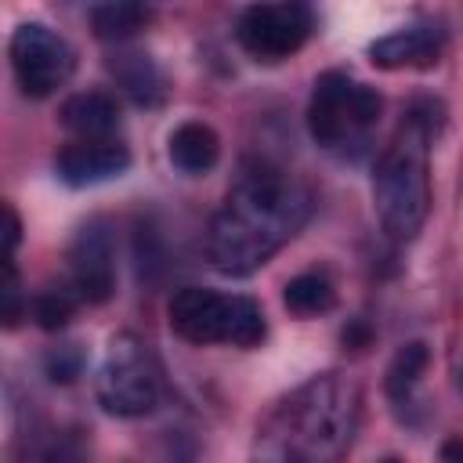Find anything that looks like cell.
Returning <instances> with one entry per match:
<instances>
[{
  "mask_svg": "<svg viewBox=\"0 0 463 463\" xmlns=\"http://www.w3.org/2000/svg\"><path fill=\"white\" fill-rule=\"evenodd\" d=\"M358 391L340 373L315 376L264 420L253 463H340L351 445Z\"/></svg>",
  "mask_w": 463,
  "mask_h": 463,
  "instance_id": "7a4b0ae2",
  "label": "cell"
},
{
  "mask_svg": "<svg viewBox=\"0 0 463 463\" xmlns=\"http://www.w3.org/2000/svg\"><path fill=\"white\" fill-rule=\"evenodd\" d=\"M441 459H445V463H463V441H459V438H456V441H445Z\"/></svg>",
  "mask_w": 463,
  "mask_h": 463,
  "instance_id": "ffe728a7",
  "label": "cell"
},
{
  "mask_svg": "<svg viewBox=\"0 0 463 463\" xmlns=\"http://www.w3.org/2000/svg\"><path fill=\"white\" fill-rule=\"evenodd\" d=\"M61 127L76 141H112L119 130V105L105 90H80L61 105Z\"/></svg>",
  "mask_w": 463,
  "mask_h": 463,
  "instance_id": "7c38bea8",
  "label": "cell"
},
{
  "mask_svg": "<svg viewBox=\"0 0 463 463\" xmlns=\"http://www.w3.org/2000/svg\"><path fill=\"white\" fill-rule=\"evenodd\" d=\"M130 166V152L119 141H69L54 156V174L69 188H90L119 177Z\"/></svg>",
  "mask_w": 463,
  "mask_h": 463,
  "instance_id": "8fae6325",
  "label": "cell"
},
{
  "mask_svg": "<svg viewBox=\"0 0 463 463\" xmlns=\"http://www.w3.org/2000/svg\"><path fill=\"white\" fill-rule=\"evenodd\" d=\"M311 217L307 188L268 159H246L206 228V257L221 275H250Z\"/></svg>",
  "mask_w": 463,
  "mask_h": 463,
  "instance_id": "6da1fadb",
  "label": "cell"
},
{
  "mask_svg": "<svg viewBox=\"0 0 463 463\" xmlns=\"http://www.w3.org/2000/svg\"><path fill=\"white\" fill-rule=\"evenodd\" d=\"M119 87L137 101V105H156L163 98V76L148 61V54H119L109 61Z\"/></svg>",
  "mask_w": 463,
  "mask_h": 463,
  "instance_id": "2e32d148",
  "label": "cell"
},
{
  "mask_svg": "<svg viewBox=\"0 0 463 463\" xmlns=\"http://www.w3.org/2000/svg\"><path fill=\"white\" fill-rule=\"evenodd\" d=\"M315 29V14L307 4H253L235 22V40L257 61H282L297 54Z\"/></svg>",
  "mask_w": 463,
  "mask_h": 463,
  "instance_id": "ba28073f",
  "label": "cell"
},
{
  "mask_svg": "<svg viewBox=\"0 0 463 463\" xmlns=\"http://www.w3.org/2000/svg\"><path fill=\"white\" fill-rule=\"evenodd\" d=\"M166 318L174 336L184 344H232V347H257L268 333L264 311L257 300L239 293H217L203 286H184L170 297Z\"/></svg>",
  "mask_w": 463,
  "mask_h": 463,
  "instance_id": "5b68a950",
  "label": "cell"
},
{
  "mask_svg": "<svg viewBox=\"0 0 463 463\" xmlns=\"http://www.w3.org/2000/svg\"><path fill=\"white\" fill-rule=\"evenodd\" d=\"M383 98L376 87L351 80L340 69H329L315 80L307 101V134L315 145L336 156H362L369 145L373 127L380 123Z\"/></svg>",
  "mask_w": 463,
  "mask_h": 463,
  "instance_id": "277c9868",
  "label": "cell"
},
{
  "mask_svg": "<svg viewBox=\"0 0 463 463\" xmlns=\"http://www.w3.org/2000/svg\"><path fill=\"white\" fill-rule=\"evenodd\" d=\"M163 383L148 347L134 333H119L109 344V354L98 373V402L112 416H148L159 405Z\"/></svg>",
  "mask_w": 463,
  "mask_h": 463,
  "instance_id": "8992f818",
  "label": "cell"
},
{
  "mask_svg": "<svg viewBox=\"0 0 463 463\" xmlns=\"http://www.w3.org/2000/svg\"><path fill=\"white\" fill-rule=\"evenodd\" d=\"M282 304L300 315V318H311V315H326L333 304H336V286L326 271H300L297 279L286 282L282 289Z\"/></svg>",
  "mask_w": 463,
  "mask_h": 463,
  "instance_id": "5bb4252c",
  "label": "cell"
},
{
  "mask_svg": "<svg viewBox=\"0 0 463 463\" xmlns=\"http://www.w3.org/2000/svg\"><path fill=\"white\" fill-rule=\"evenodd\" d=\"M441 127V105L416 101L373 170V206L394 242L416 239L430 210V141Z\"/></svg>",
  "mask_w": 463,
  "mask_h": 463,
  "instance_id": "3957f363",
  "label": "cell"
},
{
  "mask_svg": "<svg viewBox=\"0 0 463 463\" xmlns=\"http://www.w3.org/2000/svg\"><path fill=\"white\" fill-rule=\"evenodd\" d=\"M441 51H445L441 22H412L369 43V61L376 69H430L441 58Z\"/></svg>",
  "mask_w": 463,
  "mask_h": 463,
  "instance_id": "30bf717a",
  "label": "cell"
},
{
  "mask_svg": "<svg viewBox=\"0 0 463 463\" xmlns=\"http://www.w3.org/2000/svg\"><path fill=\"white\" fill-rule=\"evenodd\" d=\"M72 289L83 304H105L116 293V246L105 221H87L69 246Z\"/></svg>",
  "mask_w": 463,
  "mask_h": 463,
  "instance_id": "9c48e42d",
  "label": "cell"
},
{
  "mask_svg": "<svg viewBox=\"0 0 463 463\" xmlns=\"http://www.w3.org/2000/svg\"><path fill=\"white\" fill-rule=\"evenodd\" d=\"M47 369H51V380H65L69 383L80 373V354L76 351H58V354L47 358Z\"/></svg>",
  "mask_w": 463,
  "mask_h": 463,
  "instance_id": "d6986e66",
  "label": "cell"
},
{
  "mask_svg": "<svg viewBox=\"0 0 463 463\" xmlns=\"http://www.w3.org/2000/svg\"><path fill=\"white\" fill-rule=\"evenodd\" d=\"M148 22H152V7H145V4L116 0V4L90 7V29L101 40H127V36L141 33Z\"/></svg>",
  "mask_w": 463,
  "mask_h": 463,
  "instance_id": "9a60e30c",
  "label": "cell"
},
{
  "mask_svg": "<svg viewBox=\"0 0 463 463\" xmlns=\"http://www.w3.org/2000/svg\"><path fill=\"white\" fill-rule=\"evenodd\" d=\"M76 304H83L80 300V293L69 286V289H61V286H51V289H40L36 297H33V318L43 326V329H61L72 315H76Z\"/></svg>",
  "mask_w": 463,
  "mask_h": 463,
  "instance_id": "ac0fdd59",
  "label": "cell"
},
{
  "mask_svg": "<svg viewBox=\"0 0 463 463\" xmlns=\"http://www.w3.org/2000/svg\"><path fill=\"white\" fill-rule=\"evenodd\" d=\"M427 362H430L427 344L412 340V344L398 347V354H394V358H391V365H387V394H391L394 402H405V398H409V391L416 387V380L423 376Z\"/></svg>",
  "mask_w": 463,
  "mask_h": 463,
  "instance_id": "e0dca14e",
  "label": "cell"
},
{
  "mask_svg": "<svg viewBox=\"0 0 463 463\" xmlns=\"http://www.w3.org/2000/svg\"><path fill=\"white\" fill-rule=\"evenodd\" d=\"M166 156L170 163L181 170V174H206L213 170V163L221 159V137L210 123L203 119H184L181 127L170 130V141H166Z\"/></svg>",
  "mask_w": 463,
  "mask_h": 463,
  "instance_id": "4fadbf2b",
  "label": "cell"
},
{
  "mask_svg": "<svg viewBox=\"0 0 463 463\" xmlns=\"http://www.w3.org/2000/svg\"><path fill=\"white\" fill-rule=\"evenodd\" d=\"M459 387H463V365H459Z\"/></svg>",
  "mask_w": 463,
  "mask_h": 463,
  "instance_id": "44dd1931",
  "label": "cell"
},
{
  "mask_svg": "<svg viewBox=\"0 0 463 463\" xmlns=\"http://www.w3.org/2000/svg\"><path fill=\"white\" fill-rule=\"evenodd\" d=\"M383 463H398V459H383Z\"/></svg>",
  "mask_w": 463,
  "mask_h": 463,
  "instance_id": "7402d4cb",
  "label": "cell"
},
{
  "mask_svg": "<svg viewBox=\"0 0 463 463\" xmlns=\"http://www.w3.org/2000/svg\"><path fill=\"white\" fill-rule=\"evenodd\" d=\"M11 69L25 98H51L76 72V51L43 22H25L11 33Z\"/></svg>",
  "mask_w": 463,
  "mask_h": 463,
  "instance_id": "52a82bcc",
  "label": "cell"
}]
</instances>
